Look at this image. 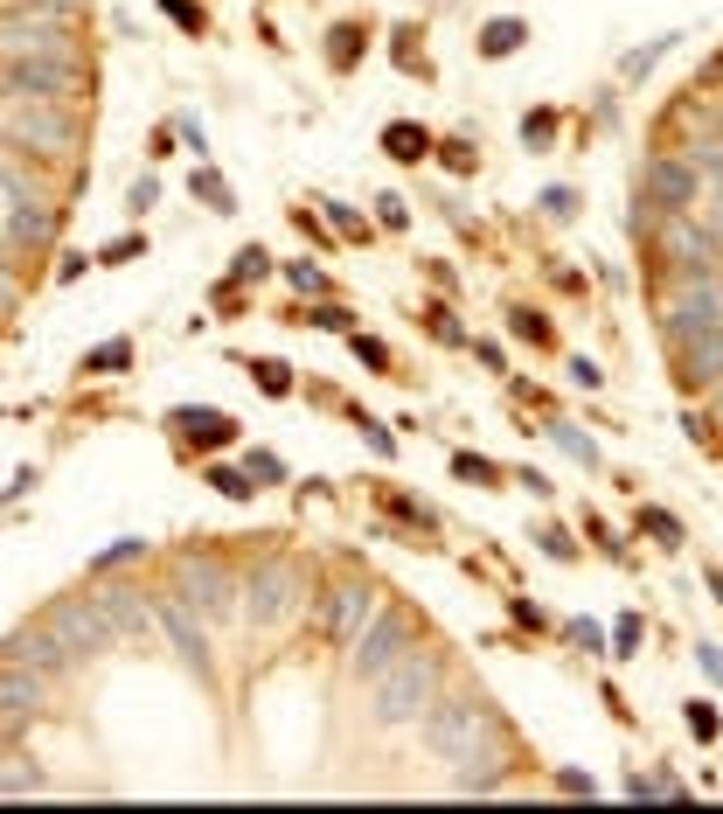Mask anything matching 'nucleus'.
I'll return each mask as SVG.
<instances>
[{"label":"nucleus","instance_id":"c03bdc74","mask_svg":"<svg viewBox=\"0 0 723 814\" xmlns=\"http://www.w3.org/2000/svg\"><path fill=\"white\" fill-rule=\"evenodd\" d=\"M244 473H258V481H278V460H272V452H251V467H244Z\"/></svg>","mask_w":723,"mask_h":814},{"label":"nucleus","instance_id":"423d86ee","mask_svg":"<svg viewBox=\"0 0 723 814\" xmlns=\"http://www.w3.org/2000/svg\"><path fill=\"white\" fill-rule=\"evenodd\" d=\"M0 56H70V14L63 8H35V14H14L0 22Z\"/></svg>","mask_w":723,"mask_h":814},{"label":"nucleus","instance_id":"a211bd4d","mask_svg":"<svg viewBox=\"0 0 723 814\" xmlns=\"http://www.w3.org/2000/svg\"><path fill=\"white\" fill-rule=\"evenodd\" d=\"M154 613H161V627H167V640L195 661V669H209V634H202V620H195V605L188 599H154Z\"/></svg>","mask_w":723,"mask_h":814},{"label":"nucleus","instance_id":"ddd939ff","mask_svg":"<svg viewBox=\"0 0 723 814\" xmlns=\"http://www.w3.org/2000/svg\"><path fill=\"white\" fill-rule=\"evenodd\" d=\"M661 258H668L681 279H689V272H716V251H710V237L689 223V210H668V223H661Z\"/></svg>","mask_w":723,"mask_h":814},{"label":"nucleus","instance_id":"393cba45","mask_svg":"<svg viewBox=\"0 0 723 814\" xmlns=\"http://www.w3.org/2000/svg\"><path fill=\"white\" fill-rule=\"evenodd\" d=\"M161 8H167V22H175V28H188V35H202V28H209L202 0H161Z\"/></svg>","mask_w":723,"mask_h":814},{"label":"nucleus","instance_id":"f704fd0d","mask_svg":"<svg viewBox=\"0 0 723 814\" xmlns=\"http://www.w3.org/2000/svg\"><path fill=\"white\" fill-rule=\"evenodd\" d=\"M126 557H140V536H119V543L98 557V571H111V564H126Z\"/></svg>","mask_w":723,"mask_h":814},{"label":"nucleus","instance_id":"6ab92c4d","mask_svg":"<svg viewBox=\"0 0 723 814\" xmlns=\"http://www.w3.org/2000/svg\"><path fill=\"white\" fill-rule=\"evenodd\" d=\"M8 196H14V210H8V244H28V251H35V244H49V237H56V210H49V202L22 196L14 181H8Z\"/></svg>","mask_w":723,"mask_h":814},{"label":"nucleus","instance_id":"72a5a7b5","mask_svg":"<svg viewBox=\"0 0 723 814\" xmlns=\"http://www.w3.org/2000/svg\"><path fill=\"white\" fill-rule=\"evenodd\" d=\"M640 522H647V529H654V536H668V543L681 536V522L668 516V508H647V516H640Z\"/></svg>","mask_w":723,"mask_h":814},{"label":"nucleus","instance_id":"c85d7f7f","mask_svg":"<svg viewBox=\"0 0 723 814\" xmlns=\"http://www.w3.org/2000/svg\"><path fill=\"white\" fill-rule=\"evenodd\" d=\"M452 473H460V481H501V467L481 460V452H460V460H452Z\"/></svg>","mask_w":723,"mask_h":814},{"label":"nucleus","instance_id":"a878e982","mask_svg":"<svg viewBox=\"0 0 723 814\" xmlns=\"http://www.w3.org/2000/svg\"><path fill=\"white\" fill-rule=\"evenodd\" d=\"M126 363H132V342H105L84 355V369H126Z\"/></svg>","mask_w":723,"mask_h":814},{"label":"nucleus","instance_id":"9d476101","mask_svg":"<svg viewBox=\"0 0 723 814\" xmlns=\"http://www.w3.org/2000/svg\"><path fill=\"white\" fill-rule=\"evenodd\" d=\"M43 627H49L56 640H63V648L78 654V661H84V654H105V648H111V627L98 620V605H91V599H56Z\"/></svg>","mask_w":723,"mask_h":814},{"label":"nucleus","instance_id":"f03ea898","mask_svg":"<svg viewBox=\"0 0 723 814\" xmlns=\"http://www.w3.org/2000/svg\"><path fill=\"white\" fill-rule=\"evenodd\" d=\"M431 689H439V654H396L383 675H376V717L383 724H411L417 710H431Z\"/></svg>","mask_w":723,"mask_h":814},{"label":"nucleus","instance_id":"2eb2a0df","mask_svg":"<svg viewBox=\"0 0 723 814\" xmlns=\"http://www.w3.org/2000/svg\"><path fill=\"white\" fill-rule=\"evenodd\" d=\"M675 363H681V384H689V390H710L716 376H723V320H716V328H702V334H681Z\"/></svg>","mask_w":723,"mask_h":814},{"label":"nucleus","instance_id":"e433bc0d","mask_svg":"<svg viewBox=\"0 0 723 814\" xmlns=\"http://www.w3.org/2000/svg\"><path fill=\"white\" fill-rule=\"evenodd\" d=\"M689 731L696 738H716V710L710 704H689Z\"/></svg>","mask_w":723,"mask_h":814},{"label":"nucleus","instance_id":"8fccbe9b","mask_svg":"<svg viewBox=\"0 0 723 814\" xmlns=\"http://www.w3.org/2000/svg\"><path fill=\"white\" fill-rule=\"evenodd\" d=\"M710 585H716V599H723V571H710Z\"/></svg>","mask_w":723,"mask_h":814},{"label":"nucleus","instance_id":"1a4fd4ad","mask_svg":"<svg viewBox=\"0 0 723 814\" xmlns=\"http://www.w3.org/2000/svg\"><path fill=\"white\" fill-rule=\"evenodd\" d=\"M396 654H411V627L396 613H369V627H362L355 640H348V661H355V675H383Z\"/></svg>","mask_w":723,"mask_h":814},{"label":"nucleus","instance_id":"a19ab883","mask_svg":"<svg viewBox=\"0 0 723 814\" xmlns=\"http://www.w3.org/2000/svg\"><path fill=\"white\" fill-rule=\"evenodd\" d=\"M355 355H362L369 369H383V363H390V349H383V342H362V334H355Z\"/></svg>","mask_w":723,"mask_h":814},{"label":"nucleus","instance_id":"dca6fc26","mask_svg":"<svg viewBox=\"0 0 723 814\" xmlns=\"http://www.w3.org/2000/svg\"><path fill=\"white\" fill-rule=\"evenodd\" d=\"M640 188L661 202V210H696V167L675 161V154H654V161H647Z\"/></svg>","mask_w":723,"mask_h":814},{"label":"nucleus","instance_id":"f8f14e48","mask_svg":"<svg viewBox=\"0 0 723 814\" xmlns=\"http://www.w3.org/2000/svg\"><path fill=\"white\" fill-rule=\"evenodd\" d=\"M91 605H98V620L111 627V640H146L154 634V605H146V592H132V585H105Z\"/></svg>","mask_w":723,"mask_h":814},{"label":"nucleus","instance_id":"c756f323","mask_svg":"<svg viewBox=\"0 0 723 814\" xmlns=\"http://www.w3.org/2000/svg\"><path fill=\"white\" fill-rule=\"evenodd\" d=\"M258 384H264V397H285V390H293V369H285V363H258Z\"/></svg>","mask_w":723,"mask_h":814},{"label":"nucleus","instance_id":"79ce46f5","mask_svg":"<svg viewBox=\"0 0 723 814\" xmlns=\"http://www.w3.org/2000/svg\"><path fill=\"white\" fill-rule=\"evenodd\" d=\"M328 210H334V231H341V237H362V216H355V210H341V202H328Z\"/></svg>","mask_w":723,"mask_h":814},{"label":"nucleus","instance_id":"473e14b6","mask_svg":"<svg viewBox=\"0 0 723 814\" xmlns=\"http://www.w3.org/2000/svg\"><path fill=\"white\" fill-rule=\"evenodd\" d=\"M633 648H640V620H633V613H626V620H619V627H613V654H633Z\"/></svg>","mask_w":723,"mask_h":814},{"label":"nucleus","instance_id":"a18cd8bd","mask_svg":"<svg viewBox=\"0 0 723 814\" xmlns=\"http://www.w3.org/2000/svg\"><path fill=\"white\" fill-rule=\"evenodd\" d=\"M696 661H702V669H710L716 683H723V648H710V640H702V648H696Z\"/></svg>","mask_w":723,"mask_h":814},{"label":"nucleus","instance_id":"b1692460","mask_svg":"<svg viewBox=\"0 0 723 814\" xmlns=\"http://www.w3.org/2000/svg\"><path fill=\"white\" fill-rule=\"evenodd\" d=\"M209 487H216V495H230V502H251V495H258L251 473H237V467H209Z\"/></svg>","mask_w":723,"mask_h":814},{"label":"nucleus","instance_id":"de8ad7c7","mask_svg":"<svg viewBox=\"0 0 723 814\" xmlns=\"http://www.w3.org/2000/svg\"><path fill=\"white\" fill-rule=\"evenodd\" d=\"M0 314H14V272L0 264Z\"/></svg>","mask_w":723,"mask_h":814},{"label":"nucleus","instance_id":"bb28decb","mask_svg":"<svg viewBox=\"0 0 723 814\" xmlns=\"http://www.w3.org/2000/svg\"><path fill=\"white\" fill-rule=\"evenodd\" d=\"M195 196L209 202V210H230V181H223V175H209V167L195 175Z\"/></svg>","mask_w":723,"mask_h":814},{"label":"nucleus","instance_id":"f3484780","mask_svg":"<svg viewBox=\"0 0 723 814\" xmlns=\"http://www.w3.org/2000/svg\"><path fill=\"white\" fill-rule=\"evenodd\" d=\"M8 661H22V669H35V675H63L78 654H70L49 627H22V634L8 640Z\"/></svg>","mask_w":723,"mask_h":814},{"label":"nucleus","instance_id":"c9c22d12","mask_svg":"<svg viewBox=\"0 0 723 814\" xmlns=\"http://www.w3.org/2000/svg\"><path fill=\"white\" fill-rule=\"evenodd\" d=\"M689 167H702V175H723V140H710V146H696V161Z\"/></svg>","mask_w":723,"mask_h":814},{"label":"nucleus","instance_id":"f257e3e1","mask_svg":"<svg viewBox=\"0 0 723 814\" xmlns=\"http://www.w3.org/2000/svg\"><path fill=\"white\" fill-rule=\"evenodd\" d=\"M0 91L14 105H78L84 70H78V56H14L0 70Z\"/></svg>","mask_w":723,"mask_h":814},{"label":"nucleus","instance_id":"aec40b11","mask_svg":"<svg viewBox=\"0 0 723 814\" xmlns=\"http://www.w3.org/2000/svg\"><path fill=\"white\" fill-rule=\"evenodd\" d=\"M167 425H175L188 446H230V439H237V425L223 418V411H209V404H202V411H175Z\"/></svg>","mask_w":723,"mask_h":814},{"label":"nucleus","instance_id":"4c0bfd02","mask_svg":"<svg viewBox=\"0 0 723 814\" xmlns=\"http://www.w3.org/2000/svg\"><path fill=\"white\" fill-rule=\"evenodd\" d=\"M355 43H362V35H355V28H334V63H341V70H348V63H355Z\"/></svg>","mask_w":723,"mask_h":814},{"label":"nucleus","instance_id":"49530a36","mask_svg":"<svg viewBox=\"0 0 723 814\" xmlns=\"http://www.w3.org/2000/svg\"><path fill=\"white\" fill-rule=\"evenodd\" d=\"M175 132H181L188 146H195V154H209V140H202V126H195V119H175Z\"/></svg>","mask_w":723,"mask_h":814},{"label":"nucleus","instance_id":"ea45409f","mask_svg":"<svg viewBox=\"0 0 723 814\" xmlns=\"http://www.w3.org/2000/svg\"><path fill=\"white\" fill-rule=\"evenodd\" d=\"M515 334H529V342H549V320H536V314H515Z\"/></svg>","mask_w":723,"mask_h":814},{"label":"nucleus","instance_id":"39448f33","mask_svg":"<svg viewBox=\"0 0 723 814\" xmlns=\"http://www.w3.org/2000/svg\"><path fill=\"white\" fill-rule=\"evenodd\" d=\"M716 320H723V286H716V272H689L668 299H661V328H668V342H681V334H702V328H716Z\"/></svg>","mask_w":723,"mask_h":814},{"label":"nucleus","instance_id":"2f4dec72","mask_svg":"<svg viewBox=\"0 0 723 814\" xmlns=\"http://www.w3.org/2000/svg\"><path fill=\"white\" fill-rule=\"evenodd\" d=\"M264 264H272V258H264V251H258V244H244V251H237V264H230V272H237V279H258V272H264Z\"/></svg>","mask_w":723,"mask_h":814},{"label":"nucleus","instance_id":"6e6552de","mask_svg":"<svg viewBox=\"0 0 723 814\" xmlns=\"http://www.w3.org/2000/svg\"><path fill=\"white\" fill-rule=\"evenodd\" d=\"M175 578H181L188 605H202L209 620H230V613H237V592H244V585H237L230 564H216V557H181Z\"/></svg>","mask_w":723,"mask_h":814},{"label":"nucleus","instance_id":"7ed1b4c3","mask_svg":"<svg viewBox=\"0 0 723 814\" xmlns=\"http://www.w3.org/2000/svg\"><path fill=\"white\" fill-rule=\"evenodd\" d=\"M425 738H431V752H446V759L466 766L473 752L494 745L501 731H494V710L481 704V696H452V704H439V710L425 717Z\"/></svg>","mask_w":723,"mask_h":814},{"label":"nucleus","instance_id":"37998d69","mask_svg":"<svg viewBox=\"0 0 723 814\" xmlns=\"http://www.w3.org/2000/svg\"><path fill=\"white\" fill-rule=\"evenodd\" d=\"M132 251H146L140 237H119V244H105V264H119V258H132Z\"/></svg>","mask_w":723,"mask_h":814},{"label":"nucleus","instance_id":"cd10ccee","mask_svg":"<svg viewBox=\"0 0 723 814\" xmlns=\"http://www.w3.org/2000/svg\"><path fill=\"white\" fill-rule=\"evenodd\" d=\"M557 446L570 452V460H584V467H592V460H598V446H592V439H584V432H578V425H557Z\"/></svg>","mask_w":723,"mask_h":814},{"label":"nucleus","instance_id":"9b49d317","mask_svg":"<svg viewBox=\"0 0 723 814\" xmlns=\"http://www.w3.org/2000/svg\"><path fill=\"white\" fill-rule=\"evenodd\" d=\"M369 613H376V592H369V585H334V592L320 599V634H328L334 648H348V640L369 627Z\"/></svg>","mask_w":723,"mask_h":814},{"label":"nucleus","instance_id":"20e7f679","mask_svg":"<svg viewBox=\"0 0 723 814\" xmlns=\"http://www.w3.org/2000/svg\"><path fill=\"white\" fill-rule=\"evenodd\" d=\"M237 599H251V627H278V620H293L307 605V571L285 557H264V564H251V585Z\"/></svg>","mask_w":723,"mask_h":814},{"label":"nucleus","instance_id":"4be33fe9","mask_svg":"<svg viewBox=\"0 0 723 814\" xmlns=\"http://www.w3.org/2000/svg\"><path fill=\"white\" fill-rule=\"evenodd\" d=\"M383 146H390L396 161H425L431 154V132L425 126H383Z\"/></svg>","mask_w":723,"mask_h":814},{"label":"nucleus","instance_id":"5701e85b","mask_svg":"<svg viewBox=\"0 0 723 814\" xmlns=\"http://www.w3.org/2000/svg\"><path fill=\"white\" fill-rule=\"evenodd\" d=\"M522 35H529L522 22H487V35H481V49H487V56H515V49H522Z\"/></svg>","mask_w":723,"mask_h":814},{"label":"nucleus","instance_id":"4468645a","mask_svg":"<svg viewBox=\"0 0 723 814\" xmlns=\"http://www.w3.org/2000/svg\"><path fill=\"white\" fill-rule=\"evenodd\" d=\"M49 704V675L22 669V661H0V724H22Z\"/></svg>","mask_w":723,"mask_h":814},{"label":"nucleus","instance_id":"58836bf2","mask_svg":"<svg viewBox=\"0 0 723 814\" xmlns=\"http://www.w3.org/2000/svg\"><path fill=\"white\" fill-rule=\"evenodd\" d=\"M362 439H369L376 452H383V460H390V452H396V439H390V432H383V425H376V418H362Z\"/></svg>","mask_w":723,"mask_h":814},{"label":"nucleus","instance_id":"7c9ffc66","mask_svg":"<svg viewBox=\"0 0 723 814\" xmlns=\"http://www.w3.org/2000/svg\"><path fill=\"white\" fill-rule=\"evenodd\" d=\"M285 279H293V286H299V293H328V279H320V272H313V264H307V258H299V264H285Z\"/></svg>","mask_w":723,"mask_h":814},{"label":"nucleus","instance_id":"09e8293b","mask_svg":"<svg viewBox=\"0 0 723 814\" xmlns=\"http://www.w3.org/2000/svg\"><path fill=\"white\" fill-rule=\"evenodd\" d=\"M710 425L723 432V376H716V384H710Z\"/></svg>","mask_w":723,"mask_h":814},{"label":"nucleus","instance_id":"0eeeda50","mask_svg":"<svg viewBox=\"0 0 723 814\" xmlns=\"http://www.w3.org/2000/svg\"><path fill=\"white\" fill-rule=\"evenodd\" d=\"M8 140L35 146L43 161H70V146H78V119H70V105H22L8 119Z\"/></svg>","mask_w":723,"mask_h":814},{"label":"nucleus","instance_id":"412c9836","mask_svg":"<svg viewBox=\"0 0 723 814\" xmlns=\"http://www.w3.org/2000/svg\"><path fill=\"white\" fill-rule=\"evenodd\" d=\"M22 793H43V772L22 752H0V801H22Z\"/></svg>","mask_w":723,"mask_h":814}]
</instances>
